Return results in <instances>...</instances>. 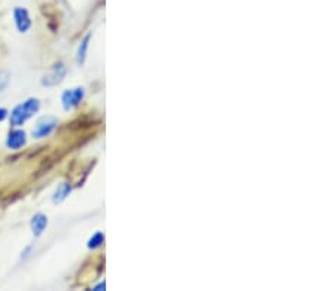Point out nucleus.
<instances>
[{"label": "nucleus", "instance_id": "f257e3e1", "mask_svg": "<svg viewBox=\"0 0 331 291\" xmlns=\"http://www.w3.org/2000/svg\"><path fill=\"white\" fill-rule=\"evenodd\" d=\"M40 111V100L36 97H30L25 102L19 103L10 112V125L18 128L22 126L28 119H31Z\"/></svg>", "mask_w": 331, "mask_h": 291}, {"label": "nucleus", "instance_id": "39448f33", "mask_svg": "<svg viewBox=\"0 0 331 291\" xmlns=\"http://www.w3.org/2000/svg\"><path fill=\"white\" fill-rule=\"evenodd\" d=\"M13 21H15V27L19 33H28L31 25H33V21H31V16L28 13V10L25 7H21V6H16L13 9Z\"/></svg>", "mask_w": 331, "mask_h": 291}, {"label": "nucleus", "instance_id": "7ed1b4c3", "mask_svg": "<svg viewBox=\"0 0 331 291\" xmlns=\"http://www.w3.org/2000/svg\"><path fill=\"white\" fill-rule=\"evenodd\" d=\"M84 91L83 87H75V88H69V90H65L61 96V102H62V108L69 112L72 109H75L84 99Z\"/></svg>", "mask_w": 331, "mask_h": 291}, {"label": "nucleus", "instance_id": "423d86ee", "mask_svg": "<svg viewBox=\"0 0 331 291\" xmlns=\"http://www.w3.org/2000/svg\"><path fill=\"white\" fill-rule=\"evenodd\" d=\"M27 144V134L24 129H12L6 138V147L9 150H19Z\"/></svg>", "mask_w": 331, "mask_h": 291}, {"label": "nucleus", "instance_id": "ddd939ff", "mask_svg": "<svg viewBox=\"0 0 331 291\" xmlns=\"http://www.w3.org/2000/svg\"><path fill=\"white\" fill-rule=\"evenodd\" d=\"M105 289H106L105 283H102V284H99V286H96V287H94V290H105Z\"/></svg>", "mask_w": 331, "mask_h": 291}, {"label": "nucleus", "instance_id": "9b49d317", "mask_svg": "<svg viewBox=\"0 0 331 291\" xmlns=\"http://www.w3.org/2000/svg\"><path fill=\"white\" fill-rule=\"evenodd\" d=\"M9 80H10V75L6 71H0V93L6 90Z\"/></svg>", "mask_w": 331, "mask_h": 291}, {"label": "nucleus", "instance_id": "20e7f679", "mask_svg": "<svg viewBox=\"0 0 331 291\" xmlns=\"http://www.w3.org/2000/svg\"><path fill=\"white\" fill-rule=\"evenodd\" d=\"M66 75V65L64 62H56L50 68L47 74H44L42 78V85L44 87H55L64 81Z\"/></svg>", "mask_w": 331, "mask_h": 291}, {"label": "nucleus", "instance_id": "f03ea898", "mask_svg": "<svg viewBox=\"0 0 331 291\" xmlns=\"http://www.w3.org/2000/svg\"><path fill=\"white\" fill-rule=\"evenodd\" d=\"M58 118L55 116H42L36 125L33 128V137L37 138V140H42V138H46L49 135L53 134V131L58 128Z\"/></svg>", "mask_w": 331, "mask_h": 291}, {"label": "nucleus", "instance_id": "9d476101", "mask_svg": "<svg viewBox=\"0 0 331 291\" xmlns=\"http://www.w3.org/2000/svg\"><path fill=\"white\" fill-rule=\"evenodd\" d=\"M103 243H105V235H103V233H96V234H93V235L90 237V240L87 241V247L90 250H94L97 249V247H100Z\"/></svg>", "mask_w": 331, "mask_h": 291}, {"label": "nucleus", "instance_id": "6e6552de", "mask_svg": "<svg viewBox=\"0 0 331 291\" xmlns=\"http://www.w3.org/2000/svg\"><path fill=\"white\" fill-rule=\"evenodd\" d=\"M71 184L69 182H61L58 187H56V190H55V193H53V196H52V202L55 203V205H59V203H62L68 196H69V193H71Z\"/></svg>", "mask_w": 331, "mask_h": 291}, {"label": "nucleus", "instance_id": "0eeeda50", "mask_svg": "<svg viewBox=\"0 0 331 291\" xmlns=\"http://www.w3.org/2000/svg\"><path fill=\"white\" fill-rule=\"evenodd\" d=\"M31 231H33V235L34 237H40L43 235V233L46 231L47 225H49V219H47V215L44 213H36L33 218H31Z\"/></svg>", "mask_w": 331, "mask_h": 291}, {"label": "nucleus", "instance_id": "f8f14e48", "mask_svg": "<svg viewBox=\"0 0 331 291\" xmlns=\"http://www.w3.org/2000/svg\"><path fill=\"white\" fill-rule=\"evenodd\" d=\"M6 118H7V111L4 108H0V122L4 121Z\"/></svg>", "mask_w": 331, "mask_h": 291}, {"label": "nucleus", "instance_id": "1a4fd4ad", "mask_svg": "<svg viewBox=\"0 0 331 291\" xmlns=\"http://www.w3.org/2000/svg\"><path fill=\"white\" fill-rule=\"evenodd\" d=\"M90 39H91V34H87L83 40H81L80 46H78V50H77V63H78V65H84V63H85L87 49H88V44H90Z\"/></svg>", "mask_w": 331, "mask_h": 291}]
</instances>
